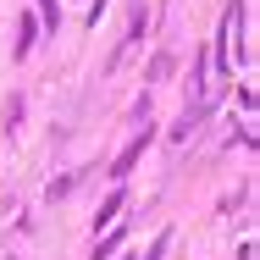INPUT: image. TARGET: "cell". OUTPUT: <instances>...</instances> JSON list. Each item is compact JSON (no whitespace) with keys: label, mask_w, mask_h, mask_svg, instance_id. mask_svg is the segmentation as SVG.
I'll return each mask as SVG.
<instances>
[{"label":"cell","mask_w":260,"mask_h":260,"mask_svg":"<svg viewBox=\"0 0 260 260\" xmlns=\"http://www.w3.org/2000/svg\"><path fill=\"white\" fill-rule=\"evenodd\" d=\"M144 144H150V127H144V133H139V139H133V144H127L122 155H116V166H111V177H127V172H133V160L144 155Z\"/></svg>","instance_id":"1"},{"label":"cell","mask_w":260,"mask_h":260,"mask_svg":"<svg viewBox=\"0 0 260 260\" xmlns=\"http://www.w3.org/2000/svg\"><path fill=\"white\" fill-rule=\"evenodd\" d=\"M39 11H45V22H50V28L61 22V11H55V0H39Z\"/></svg>","instance_id":"2"},{"label":"cell","mask_w":260,"mask_h":260,"mask_svg":"<svg viewBox=\"0 0 260 260\" xmlns=\"http://www.w3.org/2000/svg\"><path fill=\"white\" fill-rule=\"evenodd\" d=\"M244 260H255V249H249V244H244Z\"/></svg>","instance_id":"3"}]
</instances>
